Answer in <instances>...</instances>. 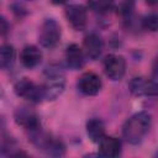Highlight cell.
<instances>
[{
  "mask_svg": "<svg viewBox=\"0 0 158 158\" xmlns=\"http://www.w3.org/2000/svg\"><path fill=\"white\" fill-rule=\"evenodd\" d=\"M144 1L149 6H157L158 5V0H144Z\"/></svg>",
  "mask_w": 158,
  "mask_h": 158,
  "instance_id": "obj_22",
  "label": "cell"
},
{
  "mask_svg": "<svg viewBox=\"0 0 158 158\" xmlns=\"http://www.w3.org/2000/svg\"><path fill=\"white\" fill-rule=\"evenodd\" d=\"M152 74L154 78H158V57H156L152 63Z\"/></svg>",
  "mask_w": 158,
  "mask_h": 158,
  "instance_id": "obj_21",
  "label": "cell"
},
{
  "mask_svg": "<svg viewBox=\"0 0 158 158\" xmlns=\"http://www.w3.org/2000/svg\"><path fill=\"white\" fill-rule=\"evenodd\" d=\"M15 57H16V51L12 44L5 43L0 48V67L1 69L6 70L10 69L14 63H15Z\"/></svg>",
  "mask_w": 158,
  "mask_h": 158,
  "instance_id": "obj_16",
  "label": "cell"
},
{
  "mask_svg": "<svg viewBox=\"0 0 158 158\" xmlns=\"http://www.w3.org/2000/svg\"><path fill=\"white\" fill-rule=\"evenodd\" d=\"M9 30H10V25L7 23L6 19L4 16H1V20H0V32H1V36H6Z\"/></svg>",
  "mask_w": 158,
  "mask_h": 158,
  "instance_id": "obj_20",
  "label": "cell"
},
{
  "mask_svg": "<svg viewBox=\"0 0 158 158\" xmlns=\"http://www.w3.org/2000/svg\"><path fill=\"white\" fill-rule=\"evenodd\" d=\"M51 1H52V4H54V5H62V4L67 2V0H51Z\"/></svg>",
  "mask_w": 158,
  "mask_h": 158,
  "instance_id": "obj_23",
  "label": "cell"
},
{
  "mask_svg": "<svg viewBox=\"0 0 158 158\" xmlns=\"http://www.w3.org/2000/svg\"><path fill=\"white\" fill-rule=\"evenodd\" d=\"M64 15H65L68 23L70 25V27L73 30H75V31L85 30L86 23H88V12L83 5L73 4V5L67 6Z\"/></svg>",
  "mask_w": 158,
  "mask_h": 158,
  "instance_id": "obj_9",
  "label": "cell"
},
{
  "mask_svg": "<svg viewBox=\"0 0 158 158\" xmlns=\"http://www.w3.org/2000/svg\"><path fill=\"white\" fill-rule=\"evenodd\" d=\"M20 60L25 68L33 69L41 63L42 52L37 46H33V44L25 46L20 53Z\"/></svg>",
  "mask_w": 158,
  "mask_h": 158,
  "instance_id": "obj_13",
  "label": "cell"
},
{
  "mask_svg": "<svg viewBox=\"0 0 158 158\" xmlns=\"http://www.w3.org/2000/svg\"><path fill=\"white\" fill-rule=\"evenodd\" d=\"M14 120L16 125L21 126L27 132L35 131L41 127L40 117L37 112L28 106H19L14 111Z\"/></svg>",
  "mask_w": 158,
  "mask_h": 158,
  "instance_id": "obj_6",
  "label": "cell"
},
{
  "mask_svg": "<svg viewBox=\"0 0 158 158\" xmlns=\"http://www.w3.org/2000/svg\"><path fill=\"white\" fill-rule=\"evenodd\" d=\"M14 91L17 96L23 98L31 102H41L42 100H44L42 85L35 84L28 78H22L16 81L14 85Z\"/></svg>",
  "mask_w": 158,
  "mask_h": 158,
  "instance_id": "obj_5",
  "label": "cell"
},
{
  "mask_svg": "<svg viewBox=\"0 0 158 158\" xmlns=\"http://www.w3.org/2000/svg\"><path fill=\"white\" fill-rule=\"evenodd\" d=\"M83 49L85 56L91 59V60H96L102 51H104V40L95 32H91L89 35H86L83 40Z\"/></svg>",
  "mask_w": 158,
  "mask_h": 158,
  "instance_id": "obj_11",
  "label": "cell"
},
{
  "mask_svg": "<svg viewBox=\"0 0 158 158\" xmlns=\"http://www.w3.org/2000/svg\"><path fill=\"white\" fill-rule=\"evenodd\" d=\"M106 127L102 120L98 118V117H93L86 122V135L90 138L91 142L99 143L105 135Z\"/></svg>",
  "mask_w": 158,
  "mask_h": 158,
  "instance_id": "obj_15",
  "label": "cell"
},
{
  "mask_svg": "<svg viewBox=\"0 0 158 158\" xmlns=\"http://www.w3.org/2000/svg\"><path fill=\"white\" fill-rule=\"evenodd\" d=\"M60 26L54 19H46L38 32V42L44 48H54L60 41Z\"/></svg>",
  "mask_w": 158,
  "mask_h": 158,
  "instance_id": "obj_4",
  "label": "cell"
},
{
  "mask_svg": "<svg viewBox=\"0 0 158 158\" xmlns=\"http://www.w3.org/2000/svg\"><path fill=\"white\" fill-rule=\"evenodd\" d=\"M102 67H104L105 75L112 81L121 80L126 73V60L120 54L106 56L104 59Z\"/></svg>",
  "mask_w": 158,
  "mask_h": 158,
  "instance_id": "obj_7",
  "label": "cell"
},
{
  "mask_svg": "<svg viewBox=\"0 0 158 158\" xmlns=\"http://www.w3.org/2000/svg\"><path fill=\"white\" fill-rule=\"evenodd\" d=\"M77 85L81 94H84L86 96H94V95L99 94V91L101 90L102 81L98 74H95L93 72H86L79 77Z\"/></svg>",
  "mask_w": 158,
  "mask_h": 158,
  "instance_id": "obj_10",
  "label": "cell"
},
{
  "mask_svg": "<svg viewBox=\"0 0 158 158\" xmlns=\"http://www.w3.org/2000/svg\"><path fill=\"white\" fill-rule=\"evenodd\" d=\"M141 25L144 30L151 31V32H158V14L152 12L146 15L141 20Z\"/></svg>",
  "mask_w": 158,
  "mask_h": 158,
  "instance_id": "obj_18",
  "label": "cell"
},
{
  "mask_svg": "<svg viewBox=\"0 0 158 158\" xmlns=\"http://www.w3.org/2000/svg\"><path fill=\"white\" fill-rule=\"evenodd\" d=\"M85 53L84 49H81L78 44L72 43L67 47L65 49V62L67 65L73 69V70H78L81 69L85 64Z\"/></svg>",
  "mask_w": 158,
  "mask_h": 158,
  "instance_id": "obj_14",
  "label": "cell"
},
{
  "mask_svg": "<svg viewBox=\"0 0 158 158\" xmlns=\"http://www.w3.org/2000/svg\"><path fill=\"white\" fill-rule=\"evenodd\" d=\"M136 0H122L117 6V12L123 19H130L135 10Z\"/></svg>",
  "mask_w": 158,
  "mask_h": 158,
  "instance_id": "obj_19",
  "label": "cell"
},
{
  "mask_svg": "<svg viewBox=\"0 0 158 158\" xmlns=\"http://www.w3.org/2000/svg\"><path fill=\"white\" fill-rule=\"evenodd\" d=\"M152 126V116L147 111L133 114L122 126V137L130 144H139Z\"/></svg>",
  "mask_w": 158,
  "mask_h": 158,
  "instance_id": "obj_1",
  "label": "cell"
},
{
  "mask_svg": "<svg viewBox=\"0 0 158 158\" xmlns=\"http://www.w3.org/2000/svg\"><path fill=\"white\" fill-rule=\"evenodd\" d=\"M28 139L32 142L33 146L44 152L47 156L63 157L67 152V147L62 139L44 132L41 127L28 132Z\"/></svg>",
  "mask_w": 158,
  "mask_h": 158,
  "instance_id": "obj_2",
  "label": "cell"
},
{
  "mask_svg": "<svg viewBox=\"0 0 158 158\" xmlns=\"http://www.w3.org/2000/svg\"><path fill=\"white\" fill-rule=\"evenodd\" d=\"M88 7L96 14H106L115 7V0H88Z\"/></svg>",
  "mask_w": 158,
  "mask_h": 158,
  "instance_id": "obj_17",
  "label": "cell"
},
{
  "mask_svg": "<svg viewBox=\"0 0 158 158\" xmlns=\"http://www.w3.org/2000/svg\"><path fill=\"white\" fill-rule=\"evenodd\" d=\"M122 152V143L117 137L114 136H104L99 142V156L115 158L118 157Z\"/></svg>",
  "mask_w": 158,
  "mask_h": 158,
  "instance_id": "obj_12",
  "label": "cell"
},
{
  "mask_svg": "<svg viewBox=\"0 0 158 158\" xmlns=\"http://www.w3.org/2000/svg\"><path fill=\"white\" fill-rule=\"evenodd\" d=\"M128 90L135 96H158V81L144 77H135L128 83Z\"/></svg>",
  "mask_w": 158,
  "mask_h": 158,
  "instance_id": "obj_8",
  "label": "cell"
},
{
  "mask_svg": "<svg viewBox=\"0 0 158 158\" xmlns=\"http://www.w3.org/2000/svg\"><path fill=\"white\" fill-rule=\"evenodd\" d=\"M65 77L59 65L51 64L44 70V83L42 84V91L44 100H56L64 90Z\"/></svg>",
  "mask_w": 158,
  "mask_h": 158,
  "instance_id": "obj_3",
  "label": "cell"
}]
</instances>
